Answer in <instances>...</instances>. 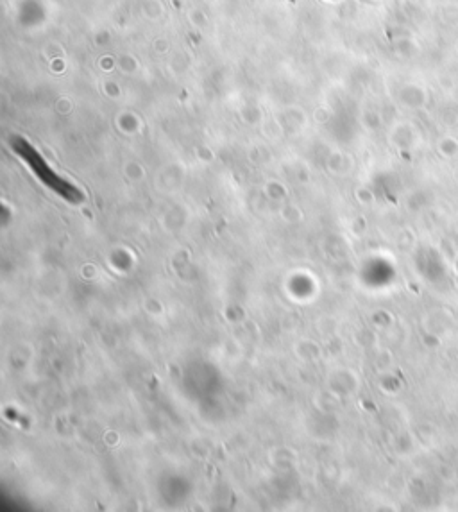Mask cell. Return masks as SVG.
Instances as JSON below:
<instances>
[{"label": "cell", "instance_id": "1", "mask_svg": "<svg viewBox=\"0 0 458 512\" xmlns=\"http://www.w3.org/2000/svg\"><path fill=\"white\" fill-rule=\"evenodd\" d=\"M9 144H11V149L15 151L18 158L33 171L34 176L40 180V183L52 190L54 194H58L61 199H65L70 205H81L85 201L83 190L54 171L40 154V151L29 140L22 137H13L9 140Z\"/></svg>", "mask_w": 458, "mask_h": 512}]
</instances>
